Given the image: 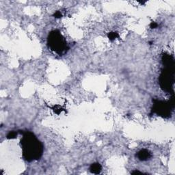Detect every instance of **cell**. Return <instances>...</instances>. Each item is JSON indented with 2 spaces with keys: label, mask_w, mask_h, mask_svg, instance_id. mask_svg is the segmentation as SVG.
I'll return each mask as SVG.
<instances>
[{
  "label": "cell",
  "mask_w": 175,
  "mask_h": 175,
  "mask_svg": "<svg viewBox=\"0 0 175 175\" xmlns=\"http://www.w3.org/2000/svg\"><path fill=\"white\" fill-rule=\"evenodd\" d=\"M23 157L28 162L38 160L43 153V145L33 133L25 131L21 140Z\"/></svg>",
  "instance_id": "cell-1"
},
{
  "label": "cell",
  "mask_w": 175,
  "mask_h": 175,
  "mask_svg": "<svg viewBox=\"0 0 175 175\" xmlns=\"http://www.w3.org/2000/svg\"><path fill=\"white\" fill-rule=\"evenodd\" d=\"M164 65L159 77V84L163 90L170 92L172 91L174 82V62L172 56L165 54L162 56Z\"/></svg>",
  "instance_id": "cell-2"
},
{
  "label": "cell",
  "mask_w": 175,
  "mask_h": 175,
  "mask_svg": "<svg viewBox=\"0 0 175 175\" xmlns=\"http://www.w3.org/2000/svg\"><path fill=\"white\" fill-rule=\"evenodd\" d=\"M47 44L51 50L59 55L65 54L68 49L66 39L60 32L57 30H53L49 34Z\"/></svg>",
  "instance_id": "cell-3"
},
{
  "label": "cell",
  "mask_w": 175,
  "mask_h": 175,
  "mask_svg": "<svg viewBox=\"0 0 175 175\" xmlns=\"http://www.w3.org/2000/svg\"><path fill=\"white\" fill-rule=\"evenodd\" d=\"M153 106H152V112L160 116L166 118L169 117L171 114V111L174 107V98L169 102L153 99Z\"/></svg>",
  "instance_id": "cell-4"
},
{
  "label": "cell",
  "mask_w": 175,
  "mask_h": 175,
  "mask_svg": "<svg viewBox=\"0 0 175 175\" xmlns=\"http://www.w3.org/2000/svg\"><path fill=\"white\" fill-rule=\"evenodd\" d=\"M152 157V154L148 150L142 149L140 150L137 153V157L140 161H147L150 159Z\"/></svg>",
  "instance_id": "cell-5"
},
{
  "label": "cell",
  "mask_w": 175,
  "mask_h": 175,
  "mask_svg": "<svg viewBox=\"0 0 175 175\" xmlns=\"http://www.w3.org/2000/svg\"><path fill=\"white\" fill-rule=\"evenodd\" d=\"M101 169H102V167L99 163H94L90 167V172L94 174H99L101 172Z\"/></svg>",
  "instance_id": "cell-6"
},
{
  "label": "cell",
  "mask_w": 175,
  "mask_h": 175,
  "mask_svg": "<svg viewBox=\"0 0 175 175\" xmlns=\"http://www.w3.org/2000/svg\"><path fill=\"white\" fill-rule=\"evenodd\" d=\"M119 34H118L117 32H110V33H109V34H108L109 39L110 40H111V41H112V40H115L116 38L119 37Z\"/></svg>",
  "instance_id": "cell-7"
},
{
  "label": "cell",
  "mask_w": 175,
  "mask_h": 175,
  "mask_svg": "<svg viewBox=\"0 0 175 175\" xmlns=\"http://www.w3.org/2000/svg\"><path fill=\"white\" fill-rule=\"evenodd\" d=\"M17 136V133L15 131H11L8 133L7 138L8 139H15Z\"/></svg>",
  "instance_id": "cell-8"
},
{
  "label": "cell",
  "mask_w": 175,
  "mask_h": 175,
  "mask_svg": "<svg viewBox=\"0 0 175 175\" xmlns=\"http://www.w3.org/2000/svg\"><path fill=\"white\" fill-rule=\"evenodd\" d=\"M54 16L56 18H60V17H62V14H61L60 11H57L56 13L54 14Z\"/></svg>",
  "instance_id": "cell-9"
},
{
  "label": "cell",
  "mask_w": 175,
  "mask_h": 175,
  "mask_svg": "<svg viewBox=\"0 0 175 175\" xmlns=\"http://www.w3.org/2000/svg\"><path fill=\"white\" fill-rule=\"evenodd\" d=\"M157 26H158L157 23H155V22H152V23H150V27L151 28H156L157 27Z\"/></svg>",
  "instance_id": "cell-10"
},
{
  "label": "cell",
  "mask_w": 175,
  "mask_h": 175,
  "mask_svg": "<svg viewBox=\"0 0 175 175\" xmlns=\"http://www.w3.org/2000/svg\"><path fill=\"white\" fill-rule=\"evenodd\" d=\"M131 174H142V172H140V171L138 170H134L133 172H131Z\"/></svg>",
  "instance_id": "cell-11"
}]
</instances>
